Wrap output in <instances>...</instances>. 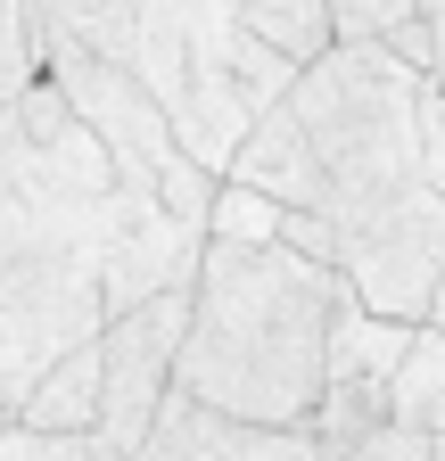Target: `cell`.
Segmentation results:
<instances>
[{"label":"cell","instance_id":"obj_1","mask_svg":"<svg viewBox=\"0 0 445 461\" xmlns=\"http://www.w3.org/2000/svg\"><path fill=\"white\" fill-rule=\"evenodd\" d=\"M107 190L116 165L50 75L0 99V420L67 346L99 338L107 321Z\"/></svg>","mask_w":445,"mask_h":461},{"label":"cell","instance_id":"obj_2","mask_svg":"<svg viewBox=\"0 0 445 461\" xmlns=\"http://www.w3.org/2000/svg\"><path fill=\"white\" fill-rule=\"evenodd\" d=\"M339 272L289 248H232L206 240L190 280V330L174 355V387L232 420L297 429L322 403V346Z\"/></svg>","mask_w":445,"mask_h":461},{"label":"cell","instance_id":"obj_3","mask_svg":"<svg viewBox=\"0 0 445 461\" xmlns=\"http://www.w3.org/2000/svg\"><path fill=\"white\" fill-rule=\"evenodd\" d=\"M33 33H67L149 83L174 140L222 182L232 149L264 107H281L297 67L240 25V0H25Z\"/></svg>","mask_w":445,"mask_h":461},{"label":"cell","instance_id":"obj_4","mask_svg":"<svg viewBox=\"0 0 445 461\" xmlns=\"http://www.w3.org/2000/svg\"><path fill=\"white\" fill-rule=\"evenodd\" d=\"M313 157V214L330 230L371 222L421 190V75L379 41H330L281 91Z\"/></svg>","mask_w":445,"mask_h":461},{"label":"cell","instance_id":"obj_5","mask_svg":"<svg viewBox=\"0 0 445 461\" xmlns=\"http://www.w3.org/2000/svg\"><path fill=\"white\" fill-rule=\"evenodd\" d=\"M33 50H41V75L59 83V99L91 124V140L107 149V165H116V182H165L190 149L174 140V124H165V107L149 99V83L141 75H124L116 58H99V50H83V41H67V33H33Z\"/></svg>","mask_w":445,"mask_h":461},{"label":"cell","instance_id":"obj_6","mask_svg":"<svg viewBox=\"0 0 445 461\" xmlns=\"http://www.w3.org/2000/svg\"><path fill=\"white\" fill-rule=\"evenodd\" d=\"M182 330H190V280H174V288H157V297L99 321L91 346H99V445L107 453H132L141 429L157 420V403L174 395Z\"/></svg>","mask_w":445,"mask_h":461},{"label":"cell","instance_id":"obj_7","mask_svg":"<svg viewBox=\"0 0 445 461\" xmlns=\"http://www.w3.org/2000/svg\"><path fill=\"white\" fill-rule=\"evenodd\" d=\"M330 272H339V288H347L355 305H371L387 321H421L429 313V288L445 272V198L437 190H413L396 206H379L371 222H347Z\"/></svg>","mask_w":445,"mask_h":461},{"label":"cell","instance_id":"obj_8","mask_svg":"<svg viewBox=\"0 0 445 461\" xmlns=\"http://www.w3.org/2000/svg\"><path fill=\"white\" fill-rule=\"evenodd\" d=\"M198 256H206V230H190L149 182L107 190V248H99L107 313H124V305L157 297V288H174V280H198Z\"/></svg>","mask_w":445,"mask_h":461},{"label":"cell","instance_id":"obj_9","mask_svg":"<svg viewBox=\"0 0 445 461\" xmlns=\"http://www.w3.org/2000/svg\"><path fill=\"white\" fill-rule=\"evenodd\" d=\"M124 461H322V445H313L305 420H297V429L232 420V412H214V403H198V395L174 387Z\"/></svg>","mask_w":445,"mask_h":461},{"label":"cell","instance_id":"obj_10","mask_svg":"<svg viewBox=\"0 0 445 461\" xmlns=\"http://www.w3.org/2000/svg\"><path fill=\"white\" fill-rule=\"evenodd\" d=\"M421 321H387L371 305H355L347 288L330 297V346H322V387H387L404 363Z\"/></svg>","mask_w":445,"mask_h":461},{"label":"cell","instance_id":"obj_11","mask_svg":"<svg viewBox=\"0 0 445 461\" xmlns=\"http://www.w3.org/2000/svg\"><path fill=\"white\" fill-rule=\"evenodd\" d=\"M9 420L17 429H41V437H99V346L91 338L67 346V355L25 387V403H17Z\"/></svg>","mask_w":445,"mask_h":461},{"label":"cell","instance_id":"obj_12","mask_svg":"<svg viewBox=\"0 0 445 461\" xmlns=\"http://www.w3.org/2000/svg\"><path fill=\"white\" fill-rule=\"evenodd\" d=\"M387 420L413 437H445V330H413L396 379H387Z\"/></svg>","mask_w":445,"mask_h":461},{"label":"cell","instance_id":"obj_13","mask_svg":"<svg viewBox=\"0 0 445 461\" xmlns=\"http://www.w3.org/2000/svg\"><path fill=\"white\" fill-rule=\"evenodd\" d=\"M387 420V387H322V403L305 412V429H313V445H322V461H339V453H355L371 429Z\"/></svg>","mask_w":445,"mask_h":461},{"label":"cell","instance_id":"obj_14","mask_svg":"<svg viewBox=\"0 0 445 461\" xmlns=\"http://www.w3.org/2000/svg\"><path fill=\"white\" fill-rule=\"evenodd\" d=\"M281 214L264 190H240V182H214V206H206V240H232V248H281Z\"/></svg>","mask_w":445,"mask_h":461},{"label":"cell","instance_id":"obj_15","mask_svg":"<svg viewBox=\"0 0 445 461\" xmlns=\"http://www.w3.org/2000/svg\"><path fill=\"white\" fill-rule=\"evenodd\" d=\"M330 41H387L404 17H421V0H322Z\"/></svg>","mask_w":445,"mask_h":461},{"label":"cell","instance_id":"obj_16","mask_svg":"<svg viewBox=\"0 0 445 461\" xmlns=\"http://www.w3.org/2000/svg\"><path fill=\"white\" fill-rule=\"evenodd\" d=\"M41 75V50H33V17L25 0H0V99H17Z\"/></svg>","mask_w":445,"mask_h":461},{"label":"cell","instance_id":"obj_17","mask_svg":"<svg viewBox=\"0 0 445 461\" xmlns=\"http://www.w3.org/2000/svg\"><path fill=\"white\" fill-rule=\"evenodd\" d=\"M0 461H124V453H107L99 437H41V429L0 420Z\"/></svg>","mask_w":445,"mask_h":461},{"label":"cell","instance_id":"obj_18","mask_svg":"<svg viewBox=\"0 0 445 461\" xmlns=\"http://www.w3.org/2000/svg\"><path fill=\"white\" fill-rule=\"evenodd\" d=\"M421 190L445 198V83L421 75Z\"/></svg>","mask_w":445,"mask_h":461},{"label":"cell","instance_id":"obj_19","mask_svg":"<svg viewBox=\"0 0 445 461\" xmlns=\"http://www.w3.org/2000/svg\"><path fill=\"white\" fill-rule=\"evenodd\" d=\"M339 461H437L429 453V437H413V429H396V420H379L355 453H339Z\"/></svg>","mask_w":445,"mask_h":461},{"label":"cell","instance_id":"obj_20","mask_svg":"<svg viewBox=\"0 0 445 461\" xmlns=\"http://www.w3.org/2000/svg\"><path fill=\"white\" fill-rule=\"evenodd\" d=\"M379 50H396V58H404V67H413V75H429V33H421V17H404L396 33H387V41H379Z\"/></svg>","mask_w":445,"mask_h":461},{"label":"cell","instance_id":"obj_21","mask_svg":"<svg viewBox=\"0 0 445 461\" xmlns=\"http://www.w3.org/2000/svg\"><path fill=\"white\" fill-rule=\"evenodd\" d=\"M421 33H429V75L445 83V0H421Z\"/></svg>","mask_w":445,"mask_h":461},{"label":"cell","instance_id":"obj_22","mask_svg":"<svg viewBox=\"0 0 445 461\" xmlns=\"http://www.w3.org/2000/svg\"><path fill=\"white\" fill-rule=\"evenodd\" d=\"M429 330H445V272H437V288H429V313H421Z\"/></svg>","mask_w":445,"mask_h":461},{"label":"cell","instance_id":"obj_23","mask_svg":"<svg viewBox=\"0 0 445 461\" xmlns=\"http://www.w3.org/2000/svg\"><path fill=\"white\" fill-rule=\"evenodd\" d=\"M429 453H437V461H445V437H429Z\"/></svg>","mask_w":445,"mask_h":461}]
</instances>
